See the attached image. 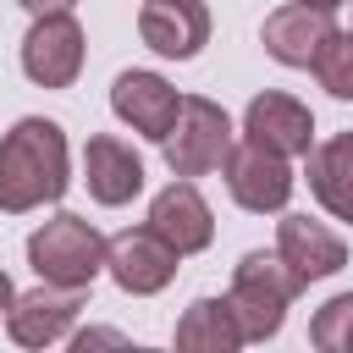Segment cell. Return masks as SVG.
I'll return each mask as SVG.
<instances>
[{"instance_id":"8","label":"cell","mask_w":353,"mask_h":353,"mask_svg":"<svg viewBox=\"0 0 353 353\" xmlns=\"http://www.w3.org/2000/svg\"><path fill=\"white\" fill-rule=\"evenodd\" d=\"M138 33H143L149 50H160L171 61H188L210 39V11H204V0H143Z\"/></svg>"},{"instance_id":"5","label":"cell","mask_w":353,"mask_h":353,"mask_svg":"<svg viewBox=\"0 0 353 353\" xmlns=\"http://www.w3.org/2000/svg\"><path fill=\"white\" fill-rule=\"evenodd\" d=\"M83 66V28L72 22V11H50L28 28L22 39V72L39 88H66Z\"/></svg>"},{"instance_id":"10","label":"cell","mask_w":353,"mask_h":353,"mask_svg":"<svg viewBox=\"0 0 353 353\" xmlns=\"http://www.w3.org/2000/svg\"><path fill=\"white\" fill-rule=\"evenodd\" d=\"M110 105H116V116L127 121V127H138L143 138H165L171 132V121H176V88L165 83V77H154V72H121L116 77V88H110Z\"/></svg>"},{"instance_id":"17","label":"cell","mask_w":353,"mask_h":353,"mask_svg":"<svg viewBox=\"0 0 353 353\" xmlns=\"http://www.w3.org/2000/svg\"><path fill=\"white\" fill-rule=\"evenodd\" d=\"M237 342H248V336L232 314V298H199L176 320V347H188V353H232Z\"/></svg>"},{"instance_id":"7","label":"cell","mask_w":353,"mask_h":353,"mask_svg":"<svg viewBox=\"0 0 353 353\" xmlns=\"http://www.w3.org/2000/svg\"><path fill=\"white\" fill-rule=\"evenodd\" d=\"M176 248L154 232V226H138V232H116L105 243V265L116 276L121 292H160L171 276H176Z\"/></svg>"},{"instance_id":"3","label":"cell","mask_w":353,"mask_h":353,"mask_svg":"<svg viewBox=\"0 0 353 353\" xmlns=\"http://www.w3.org/2000/svg\"><path fill=\"white\" fill-rule=\"evenodd\" d=\"M28 265L39 270V281L88 287L99 276V265H105V237L83 215H55L28 237Z\"/></svg>"},{"instance_id":"22","label":"cell","mask_w":353,"mask_h":353,"mask_svg":"<svg viewBox=\"0 0 353 353\" xmlns=\"http://www.w3.org/2000/svg\"><path fill=\"white\" fill-rule=\"evenodd\" d=\"M303 6H320V11H336L342 0H303Z\"/></svg>"},{"instance_id":"2","label":"cell","mask_w":353,"mask_h":353,"mask_svg":"<svg viewBox=\"0 0 353 353\" xmlns=\"http://www.w3.org/2000/svg\"><path fill=\"white\" fill-rule=\"evenodd\" d=\"M303 292V276L281 259V254H243L232 270V314L243 325L248 342H265L281 331L287 303Z\"/></svg>"},{"instance_id":"21","label":"cell","mask_w":353,"mask_h":353,"mask_svg":"<svg viewBox=\"0 0 353 353\" xmlns=\"http://www.w3.org/2000/svg\"><path fill=\"white\" fill-rule=\"evenodd\" d=\"M0 309H11V281H6V270H0Z\"/></svg>"},{"instance_id":"20","label":"cell","mask_w":353,"mask_h":353,"mask_svg":"<svg viewBox=\"0 0 353 353\" xmlns=\"http://www.w3.org/2000/svg\"><path fill=\"white\" fill-rule=\"evenodd\" d=\"M22 6H28L33 17H50V11H72L77 0H22Z\"/></svg>"},{"instance_id":"11","label":"cell","mask_w":353,"mask_h":353,"mask_svg":"<svg viewBox=\"0 0 353 353\" xmlns=\"http://www.w3.org/2000/svg\"><path fill=\"white\" fill-rule=\"evenodd\" d=\"M149 226L176 248V254H199L210 237H215V221H210V204L199 199V188L182 176V182H171L165 193H154V204H149Z\"/></svg>"},{"instance_id":"13","label":"cell","mask_w":353,"mask_h":353,"mask_svg":"<svg viewBox=\"0 0 353 353\" xmlns=\"http://www.w3.org/2000/svg\"><path fill=\"white\" fill-rule=\"evenodd\" d=\"M243 132L276 154H309V138H314V121L309 110L292 99V94H259L248 99V116H243Z\"/></svg>"},{"instance_id":"18","label":"cell","mask_w":353,"mask_h":353,"mask_svg":"<svg viewBox=\"0 0 353 353\" xmlns=\"http://www.w3.org/2000/svg\"><path fill=\"white\" fill-rule=\"evenodd\" d=\"M314 77L320 88H331L336 99H353V33H331L314 55Z\"/></svg>"},{"instance_id":"6","label":"cell","mask_w":353,"mask_h":353,"mask_svg":"<svg viewBox=\"0 0 353 353\" xmlns=\"http://www.w3.org/2000/svg\"><path fill=\"white\" fill-rule=\"evenodd\" d=\"M226 188H232V199H237L243 210H259V215H265V210H281V204L292 199L287 154L243 138V143L226 154Z\"/></svg>"},{"instance_id":"19","label":"cell","mask_w":353,"mask_h":353,"mask_svg":"<svg viewBox=\"0 0 353 353\" xmlns=\"http://www.w3.org/2000/svg\"><path fill=\"white\" fill-rule=\"evenodd\" d=\"M309 336H314V347H325V353H353V292L331 298V303L314 314Z\"/></svg>"},{"instance_id":"16","label":"cell","mask_w":353,"mask_h":353,"mask_svg":"<svg viewBox=\"0 0 353 353\" xmlns=\"http://www.w3.org/2000/svg\"><path fill=\"white\" fill-rule=\"evenodd\" d=\"M309 188L336 221H353V132H336L309 154Z\"/></svg>"},{"instance_id":"12","label":"cell","mask_w":353,"mask_h":353,"mask_svg":"<svg viewBox=\"0 0 353 353\" xmlns=\"http://www.w3.org/2000/svg\"><path fill=\"white\" fill-rule=\"evenodd\" d=\"M331 33H336V28H331V11L303 6V0L265 17V50H270L281 66H314V55H320V44H325Z\"/></svg>"},{"instance_id":"15","label":"cell","mask_w":353,"mask_h":353,"mask_svg":"<svg viewBox=\"0 0 353 353\" xmlns=\"http://www.w3.org/2000/svg\"><path fill=\"white\" fill-rule=\"evenodd\" d=\"M83 171H88V193H94L99 204H127V199L143 188V160H138L121 138H110V132L88 138Z\"/></svg>"},{"instance_id":"14","label":"cell","mask_w":353,"mask_h":353,"mask_svg":"<svg viewBox=\"0 0 353 353\" xmlns=\"http://www.w3.org/2000/svg\"><path fill=\"white\" fill-rule=\"evenodd\" d=\"M276 254L303 276V287L320 281V276H336V270L347 265V243H342L336 232H325L320 221H309V215H287V221H281Z\"/></svg>"},{"instance_id":"9","label":"cell","mask_w":353,"mask_h":353,"mask_svg":"<svg viewBox=\"0 0 353 353\" xmlns=\"http://www.w3.org/2000/svg\"><path fill=\"white\" fill-rule=\"evenodd\" d=\"M83 292H88V287H61V281H44V287H33V292L11 298V336H17L22 347H44V342H55V336L77 320Z\"/></svg>"},{"instance_id":"1","label":"cell","mask_w":353,"mask_h":353,"mask_svg":"<svg viewBox=\"0 0 353 353\" xmlns=\"http://www.w3.org/2000/svg\"><path fill=\"white\" fill-rule=\"evenodd\" d=\"M66 193V132L44 116L17 121L0 138V210L22 215Z\"/></svg>"},{"instance_id":"4","label":"cell","mask_w":353,"mask_h":353,"mask_svg":"<svg viewBox=\"0 0 353 353\" xmlns=\"http://www.w3.org/2000/svg\"><path fill=\"white\" fill-rule=\"evenodd\" d=\"M160 149H165L171 176H204V171H215V165L232 154V121H226V110H221L215 99L188 94V99L176 105L171 132L160 138Z\"/></svg>"}]
</instances>
